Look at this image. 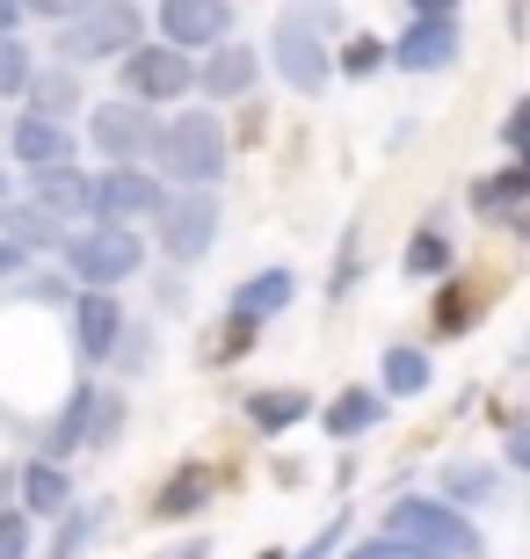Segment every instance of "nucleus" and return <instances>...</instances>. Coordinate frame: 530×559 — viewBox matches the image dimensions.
<instances>
[{"instance_id": "1", "label": "nucleus", "mask_w": 530, "mask_h": 559, "mask_svg": "<svg viewBox=\"0 0 530 559\" xmlns=\"http://www.w3.org/2000/svg\"><path fill=\"white\" fill-rule=\"evenodd\" d=\"M66 270L81 276L87 290H117L145 270V240L139 226H87V233H59Z\"/></svg>"}, {"instance_id": "2", "label": "nucleus", "mask_w": 530, "mask_h": 559, "mask_svg": "<svg viewBox=\"0 0 530 559\" xmlns=\"http://www.w3.org/2000/svg\"><path fill=\"white\" fill-rule=\"evenodd\" d=\"M153 153H161V167L182 189H211L225 175V124L211 117V109H182L175 124H161Z\"/></svg>"}, {"instance_id": "3", "label": "nucleus", "mask_w": 530, "mask_h": 559, "mask_svg": "<svg viewBox=\"0 0 530 559\" xmlns=\"http://www.w3.org/2000/svg\"><path fill=\"white\" fill-rule=\"evenodd\" d=\"M386 531H392V538H408L422 559H480V531H472L450 501H422V495L392 501Z\"/></svg>"}, {"instance_id": "4", "label": "nucleus", "mask_w": 530, "mask_h": 559, "mask_svg": "<svg viewBox=\"0 0 530 559\" xmlns=\"http://www.w3.org/2000/svg\"><path fill=\"white\" fill-rule=\"evenodd\" d=\"M145 29V15L131 8V0H87L81 15L59 22V59L73 66H95V59H117V51H131Z\"/></svg>"}, {"instance_id": "5", "label": "nucleus", "mask_w": 530, "mask_h": 559, "mask_svg": "<svg viewBox=\"0 0 530 559\" xmlns=\"http://www.w3.org/2000/svg\"><path fill=\"white\" fill-rule=\"evenodd\" d=\"M117 66H123V95L145 109H167L197 87V66L175 44H131V51H117Z\"/></svg>"}, {"instance_id": "6", "label": "nucleus", "mask_w": 530, "mask_h": 559, "mask_svg": "<svg viewBox=\"0 0 530 559\" xmlns=\"http://www.w3.org/2000/svg\"><path fill=\"white\" fill-rule=\"evenodd\" d=\"M327 8H291L284 22H276V44H269V59H276V73H284V87H298V95H320L327 81H334V59H327V44L313 37V22H320Z\"/></svg>"}, {"instance_id": "7", "label": "nucleus", "mask_w": 530, "mask_h": 559, "mask_svg": "<svg viewBox=\"0 0 530 559\" xmlns=\"http://www.w3.org/2000/svg\"><path fill=\"white\" fill-rule=\"evenodd\" d=\"M161 197L167 189L153 182L139 160H109V175L87 182V218H95V226H139V218L161 211Z\"/></svg>"}, {"instance_id": "8", "label": "nucleus", "mask_w": 530, "mask_h": 559, "mask_svg": "<svg viewBox=\"0 0 530 559\" xmlns=\"http://www.w3.org/2000/svg\"><path fill=\"white\" fill-rule=\"evenodd\" d=\"M153 226H161V248L175 254V262H197V254L219 240V197H211V189H182V197H161Z\"/></svg>"}, {"instance_id": "9", "label": "nucleus", "mask_w": 530, "mask_h": 559, "mask_svg": "<svg viewBox=\"0 0 530 559\" xmlns=\"http://www.w3.org/2000/svg\"><path fill=\"white\" fill-rule=\"evenodd\" d=\"M87 139H95V153H109V160H139V153H153L161 124H153L145 103H103L95 124H87Z\"/></svg>"}, {"instance_id": "10", "label": "nucleus", "mask_w": 530, "mask_h": 559, "mask_svg": "<svg viewBox=\"0 0 530 559\" xmlns=\"http://www.w3.org/2000/svg\"><path fill=\"white\" fill-rule=\"evenodd\" d=\"M161 37L175 51H211L219 37H233V8L225 0H161Z\"/></svg>"}, {"instance_id": "11", "label": "nucleus", "mask_w": 530, "mask_h": 559, "mask_svg": "<svg viewBox=\"0 0 530 559\" xmlns=\"http://www.w3.org/2000/svg\"><path fill=\"white\" fill-rule=\"evenodd\" d=\"M386 59L408 66V73H444V66L458 59V22H450V15H414L408 37L392 44Z\"/></svg>"}, {"instance_id": "12", "label": "nucleus", "mask_w": 530, "mask_h": 559, "mask_svg": "<svg viewBox=\"0 0 530 559\" xmlns=\"http://www.w3.org/2000/svg\"><path fill=\"white\" fill-rule=\"evenodd\" d=\"M8 145H15V160L22 167H59L73 160V131H66V117H15V131H8Z\"/></svg>"}, {"instance_id": "13", "label": "nucleus", "mask_w": 530, "mask_h": 559, "mask_svg": "<svg viewBox=\"0 0 530 559\" xmlns=\"http://www.w3.org/2000/svg\"><path fill=\"white\" fill-rule=\"evenodd\" d=\"M73 342H81L87 364H103V356L123 342V312H117V298H109V290H87L81 306H73Z\"/></svg>"}, {"instance_id": "14", "label": "nucleus", "mask_w": 530, "mask_h": 559, "mask_svg": "<svg viewBox=\"0 0 530 559\" xmlns=\"http://www.w3.org/2000/svg\"><path fill=\"white\" fill-rule=\"evenodd\" d=\"M197 87L219 95V103H240L247 87H255V51L233 44V37H219V44H211V59H204V73H197Z\"/></svg>"}, {"instance_id": "15", "label": "nucleus", "mask_w": 530, "mask_h": 559, "mask_svg": "<svg viewBox=\"0 0 530 559\" xmlns=\"http://www.w3.org/2000/svg\"><path fill=\"white\" fill-rule=\"evenodd\" d=\"M30 175H37V189H30V204L37 211H51V218H81L87 211V175L73 160H59V167H30Z\"/></svg>"}, {"instance_id": "16", "label": "nucleus", "mask_w": 530, "mask_h": 559, "mask_svg": "<svg viewBox=\"0 0 530 559\" xmlns=\"http://www.w3.org/2000/svg\"><path fill=\"white\" fill-rule=\"evenodd\" d=\"M313 415V393L306 385H269V393H247V421L262 436H284L291 421H306Z\"/></svg>"}, {"instance_id": "17", "label": "nucleus", "mask_w": 530, "mask_h": 559, "mask_svg": "<svg viewBox=\"0 0 530 559\" xmlns=\"http://www.w3.org/2000/svg\"><path fill=\"white\" fill-rule=\"evenodd\" d=\"M66 501H73V479L59 473V457L22 465V509H30V516H66Z\"/></svg>"}, {"instance_id": "18", "label": "nucleus", "mask_w": 530, "mask_h": 559, "mask_svg": "<svg viewBox=\"0 0 530 559\" xmlns=\"http://www.w3.org/2000/svg\"><path fill=\"white\" fill-rule=\"evenodd\" d=\"M22 95H30V109H37V117H73V109H81V81H73V66H51V73H37V66H30Z\"/></svg>"}, {"instance_id": "19", "label": "nucleus", "mask_w": 530, "mask_h": 559, "mask_svg": "<svg viewBox=\"0 0 530 559\" xmlns=\"http://www.w3.org/2000/svg\"><path fill=\"white\" fill-rule=\"evenodd\" d=\"M291 290H298L291 270H262V276H247V284L233 290V312H240V320H269V312L291 306Z\"/></svg>"}, {"instance_id": "20", "label": "nucleus", "mask_w": 530, "mask_h": 559, "mask_svg": "<svg viewBox=\"0 0 530 559\" xmlns=\"http://www.w3.org/2000/svg\"><path fill=\"white\" fill-rule=\"evenodd\" d=\"M95 400H103L95 385H73V400H66V415L51 421V443H44V451H51V457H73V451H81V443H87V415H95Z\"/></svg>"}, {"instance_id": "21", "label": "nucleus", "mask_w": 530, "mask_h": 559, "mask_svg": "<svg viewBox=\"0 0 530 559\" xmlns=\"http://www.w3.org/2000/svg\"><path fill=\"white\" fill-rule=\"evenodd\" d=\"M0 233H8V240H15V248H59V218H51V211H37V204H8L0 211Z\"/></svg>"}, {"instance_id": "22", "label": "nucleus", "mask_w": 530, "mask_h": 559, "mask_svg": "<svg viewBox=\"0 0 530 559\" xmlns=\"http://www.w3.org/2000/svg\"><path fill=\"white\" fill-rule=\"evenodd\" d=\"M378 378H386V393L422 400V393H428V356H422V349H408V342H392L386 364H378Z\"/></svg>"}, {"instance_id": "23", "label": "nucleus", "mask_w": 530, "mask_h": 559, "mask_svg": "<svg viewBox=\"0 0 530 559\" xmlns=\"http://www.w3.org/2000/svg\"><path fill=\"white\" fill-rule=\"evenodd\" d=\"M530 197V167L523 160H509L502 175H487V182H472V211H509V204H523Z\"/></svg>"}, {"instance_id": "24", "label": "nucleus", "mask_w": 530, "mask_h": 559, "mask_svg": "<svg viewBox=\"0 0 530 559\" xmlns=\"http://www.w3.org/2000/svg\"><path fill=\"white\" fill-rule=\"evenodd\" d=\"M378 415H386V400H378V393H356V385H349V393L334 400V407H327V429H334V436L349 443V436H364Z\"/></svg>"}, {"instance_id": "25", "label": "nucleus", "mask_w": 530, "mask_h": 559, "mask_svg": "<svg viewBox=\"0 0 530 559\" xmlns=\"http://www.w3.org/2000/svg\"><path fill=\"white\" fill-rule=\"evenodd\" d=\"M204 495H211V479H204V473H175V479L161 487V501H153V516H161V523L197 516V509H204Z\"/></svg>"}, {"instance_id": "26", "label": "nucleus", "mask_w": 530, "mask_h": 559, "mask_svg": "<svg viewBox=\"0 0 530 559\" xmlns=\"http://www.w3.org/2000/svg\"><path fill=\"white\" fill-rule=\"evenodd\" d=\"M450 270V240L444 233H414L408 240V276H444Z\"/></svg>"}, {"instance_id": "27", "label": "nucleus", "mask_w": 530, "mask_h": 559, "mask_svg": "<svg viewBox=\"0 0 530 559\" xmlns=\"http://www.w3.org/2000/svg\"><path fill=\"white\" fill-rule=\"evenodd\" d=\"M444 495L450 501H487L494 495V473H487V465H450V473H444Z\"/></svg>"}, {"instance_id": "28", "label": "nucleus", "mask_w": 530, "mask_h": 559, "mask_svg": "<svg viewBox=\"0 0 530 559\" xmlns=\"http://www.w3.org/2000/svg\"><path fill=\"white\" fill-rule=\"evenodd\" d=\"M22 81H30V51L15 29H0V95H22Z\"/></svg>"}, {"instance_id": "29", "label": "nucleus", "mask_w": 530, "mask_h": 559, "mask_svg": "<svg viewBox=\"0 0 530 559\" xmlns=\"http://www.w3.org/2000/svg\"><path fill=\"white\" fill-rule=\"evenodd\" d=\"M342 66H349V73H378V66H386V44H378V37H349Z\"/></svg>"}, {"instance_id": "30", "label": "nucleus", "mask_w": 530, "mask_h": 559, "mask_svg": "<svg viewBox=\"0 0 530 559\" xmlns=\"http://www.w3.org/2000/svg\"><path fill=\"white\" fill-rule=\"evenodd\" d=\"M466 312H472V298H466L458 284H450L444 298H436V334H458V328H466Z\"/></svg>"}, {"instance_id": "31", "label": "nucleus", "mask_w": 530, "mask_h": 559, "mask_svg": "<svg viewBox=\"0 0 530 559\" xmlns=\"http://www.w3.org/2000/svg\"><path fill=\"white\" fill-rule=\"evenodd\" d=\"M349 559H422V552H414L408 538H392V531H386V538H370V545H349Z\"/></svg>"}, {"instance_id": "32", "label": "nucleus", "mask_w": 530, "mask_h": 559, "mask_svg": "<svg viewBox=\"0 0 530 559\" xmlns=\"http://www.w3.org/2000/svg\"><path fill=\"white\" fill-rule=\"evenodd\" d=\"M22 552H30V523L0 509V559H22Z\"/></svg>"}, {"instance_id": "33", "label": "nucleus", "mask_w": 530, "mask_h": 559, "mask_svg": "<svg viewBox=\"0 0 530 559\" xmlns=\"http://www.w3.org/2000/svg\"><path fill=\"white\" fill-rule=\"evenodd\" d=\"M502 145H509V153H523V145H530V103H516V109H509V124H502Z\"/></svg>"}, {"instance_id": "34", "label": "nucleus", "mask_w": 530, "mask_h": 559, "mask_svg": "<svg viewBox=\"0 0 530 559\" xmlns=\"http://www.w3.org/2000/svg\"><path fill=\"white\" fill-rule=\"evenodd\" d=\"M87 0H22V15H51V22H66V15H81Z\"/></svg>"}, {"instance_id": "35", "label": "nucleus", "mask_w": 530, "mask_h": 559, "mask_svg": "<svg viewBox=\"0 0 530 559\" xmlns=\"http://www.w3.org/2000/svg\"><path fill=\"white\" fill-rule=\"evenodd\" d=\"M22 270H30V248H15V240L0 233V276H22Z\"/></svg>"}, {"instance_id": "36", "label": "nucleus", "mask_w": 530, "mask_h": 559, "mask_svg": "<svg viewBox=\"0 0 530 559\" xmlns=\"http://www.w3.org/2000/svg\"><path fill=\"white\" fill-rule=\"evenodd\" d=\"M334 538H342V523H327V531H320V538H313L298 559H327V552H334ZM284 559H291V552H284Z\"/></svg>"}, {"instance_id": "37", "label": "nucleus", "mask_w": 530, "mask_h": 559, "mask_svg": "<svg viewBox=\"0 0 530 559\" xmlns=\"http://www.w3.org/2000/svg\"><path fill=\"white\" fill-rule=\"evenodd\" d=\"M414 15H450V8H458V0H408Z\"/></svg>"}, {"instance_id": "38", "label": "nucleus", "mask_w": 530, "mask_h": 559, "mask_svg": "<svg viewBox=\"0 0 530 559\" xmlns=\"http://www.w3.org/2000/svg\"><path fill=\"white\" fill-rule=\"evenodd\" d=\"M22 22V0H0V29H15Z\"/></svg>"}, {"instance_id": "39", "label": "nucleus", "mask_w": 530, "mask_h": 559, "mask_svg": "<svg viewBox=\"0 0 530 559\" xmlns=\"http://www.w3.org/2000/svg\"><path fill=\"white\" fill-rule=\"evenodd\" d=\"M161 559H211L204 545H182V552H161Z\"/></svg>"}, {"instance_id": "40", "label": "nucleus", "mask_w": 530, "mask_h": 559, "mask_svg": "<svg viewBox=\"0 0 530 559\" xmlns=\"http://www.w3.org/2000/svg\"><path fill=\"white\" fill-rule=\"evenodd\" d=\"M0 197H8V167H0Z\"/></svg>"}, {"instance_id": "41", "label": "nucleus", "mask_w": 530, "mask_h": 559, "mask_svg": "<svg viewBox=\"0 0 530 559\" xmlns=\"http://www.w3.org/2000/svg\"><path fill=\"white\" fill-rule=\"evenodd\" d=\"M262 559H284V552H262Z\"/></svg>"}]
</instances>
